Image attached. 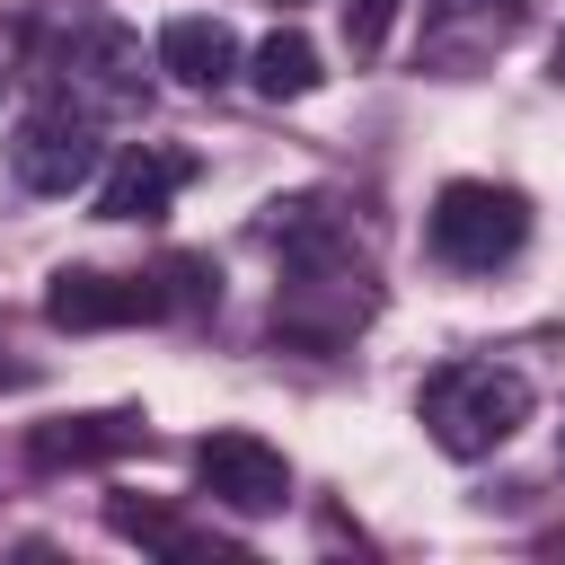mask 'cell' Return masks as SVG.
Masks as SVG:
<instances>
[{"label":"cell","mask_w":565,"mask_h":565,"mask_svg":"<svg viewBox=\"0 0 565 565\" xmlns=\"http://www.w3.org/2000/svg\"><path fill=\"white\" fill-rule=\"evenodd\" d=\"M256 238L282 256V282H274V344L335 353V344H353V335L380 318V274H371V256L353 247V221H344L327 194L265 203Z\"/></svg>","instance_id":"cell-1"},{"label":"cell","mask_w":565,"mask_h":565,"mask_svg":"<svg viewBox=\"0 0 565 565\" xmlns=\"http://www.w3.org/2000/svg\"><path fill=\"white\" fill-rule=\"evenodd\" d=\"M415 415H424L433 450L486 459V450H503V441L530 424V380H521L512 362H441V371H424Z\"/></svg>","instance_id":"cell-2"},{"label":"cell","mask_w":565,"mask_h":565,"mask_svg":"<svg viewBox=\"0 0 565 565\" xmlns=\"http://www.w3.org/2000/svg\"><path fill=\"white\" fill-rule=\"evenodd\" d=\"M26 71H44L62 97L79 106H141L150 79H141V44L115 26V18H44L35 44H26Z\"/></svg>","instance_id":"cell-3"},{"label":"cell","mask_w":565,"mask_h":565,"mask_svg":"<svg viewBox=\"0 0 565 565\" xmlns=\"http://www.w3.org/2000/svg\"><path fill=\"white\" fill-rule=\"evenodd\" d=\"M424 247L433 265L450 274H494L530 247V194L521 185H494V177H450L424 212Z\"/></svg>","instance_id":"cell-4"},{"label":"cell","mask_w":565,"mask_h":565,"mask_svg":"<svg viewBox=\"0 0 565 565\" xmlns=\"http://www.w3.org/2000/svg\"><path fill=\"white\" fill-rule=\"evenodd\" d=\"M9 177H18L26 194H79V185H97V177H106L97 106H79V97L26 106L18 132H9Z\"/></svg>","instance_id":"cell-5"},{"label":"cell","mask_w":565,"mask_h":565,"mask_svg":"<svg viewBox=\"0 0 565 565\" xmlns=\"http://www.w3.org/2000/svg\"><path fill=\"white\" fill-rule=\"evenodd\" d=\"M521 26H530V0H424L415 71H433V79H477L503 44H521Z\"/></svg>","instance_id":"cell-6"},{"label":"cell","mask_w":565,"mask_h":565,"mask_svg":"<svg viewBox=\"0 0 565 565\" xmlns=\"http://www.w3.org/2000/svg\"><path fill=\"white\" fill-rule=\"evenodd\" d=\"M194 486H203L212 503H230V512L265 521V512H282V503H291V459H282L274 441H256V433L221 424V433H203V441H194Z\"/></svg>","instance_id":"cell-7"},{"label":"cell","mask_w":565,"mask_h":565,"mask_svg":"<svg viewBox=\"0 0 565 565\" xmlns=\"http://www.w3.org/2000/svg\"><path fill=\"white\" fill-rule=\"evenodd\" d=\"M44 318L88 335V327H141V318H168V291L159 274H97V265H62L44 282Z\"/></svg>","instance_id":"cell-8"},{"label":"cell","mask_w":565,"mask_h":565,"mask_svg":"<svg viewBox=\"0 0 565 565\" xmlns=\"http://www.w3.org/2000/svg\"><path fill=\"white\" fill-rule=\"evenodd\" d=\"M177 185H194V150L132 141V150L106 159V177H97V221H159V212L177 203Z\"/></svg>","instance_id":"cell-9"},{"label":"cell","mask_w":565,"mask_h":565,"mask_svg":"<svg viewBox=\"0 0 565 565\" xmlns=\"http://www.w3.org/2000/svg\"><path fill=\"white\" fill-rule=\"evenodd\" d=\"M124 450H150V415L115 406V415H53L26 433V459L35 468H106Z\"/></svg>","instance_id":"cell-10"},{"label":"cell","mask_w":565,"mask_h":565,"mask_svg":"<svg viewBox=\"0 0 565 565\" xmlns=\"http://www.w3.org/2000/svg\"><path fill=\"white\" fill-rule=\"evenodd\" d=\"M238 35H230V18H203V9H185V18H168L159 26V71L177 79V88H230L238 79Z\"/></svg>","instance_id":"cell-11"},{"label":"cell","mask_w":565,"mask_h":565,"mask_svg":"<svg viewBox=\"0 0 565 565\" xmlns=\"http://www.w3.org/2000/svg\"><path fill=\"white\" fill-rule=\"evenodd\" d=\"M106 530H115V539H132V547H159V556H238L230 539H203V530H185L177 512L132 503V494H106Z\"/></svg>","instance_id":"cell-12"},{"label":"cell","mask_w":565,"mask_h":565,"mask_svg":"<svg viewBox=\"0 0 565 565\" xmlns=\"http://www.w3.org/2000/svg\"><path fill=\"white\" fill-rule=\"evenodd\" d=\"M247 79H256V97H274V106H291V97H309L327 71H318V44L300 35V26H274L256 53H247Z\"/></svg>","instance_id":"cell-13"},{"label":"cell","mask_w":565,"mask_h":565,"mask_svg":"<svg viewBox=\"0 0 565 565\" xmlns=\"http://www.w3.org/2000/svg\"><path fill=\"white\" fill-rule=\"evenodd\" d=\"M159 291H168V318H203V309H221V274H212V256H159Z\"/></svg>","instance_id":"cell-14"},{"label":"cell","mask_w":565,"mask_h":565,"mask_svg":"<svg viewBox=\"0 0 565 565\" xmlns=\"http://www.w3.org/2000/svg\"><path fill=\"white\" fill-rule=\"evenodd\" d=\"M388 18H397V0H344V44H353V62H371V53L388 44Z\"/></svg>","instance_id":"cell-15"},{"label":"cell","mask_w":565,"mask_h":565,"mask_svg":"<svg viewBox=\"0 0 565 565\" xmlns=\"http://www.w3.org/2000/svg\"><path fill=\"white\" fill-rule=\"evenodd\" d=\"M556 79H565V35H556Z\"/></svg>","instance_id":"cell-16"},{"label":"cell","mask_w":565,"mask_h":565,"mask_svg":"<svg viewBox=\"0 0 565 565\" xmlns=\"http://www.w3.org/2000/svg\"><path fill=\"white\" fill-rule=\"evenodd\" d=\"M556 556H565V539H556Z\"/></svg>","instance_id":"cell-17"}]
</instances>
